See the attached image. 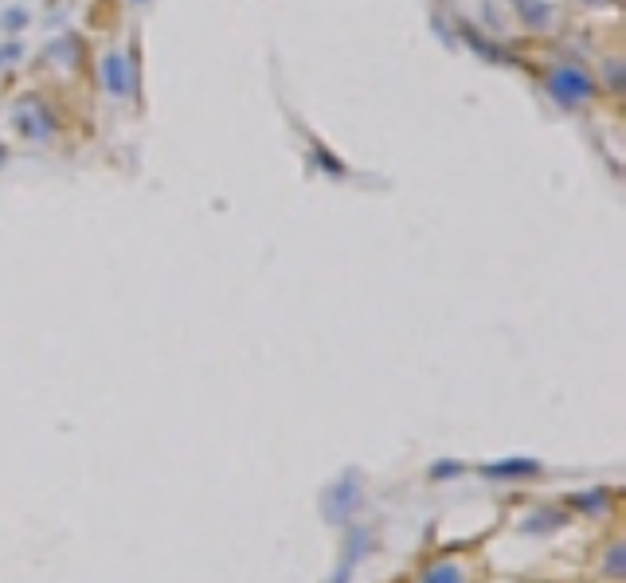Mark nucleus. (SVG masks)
I'll return each instance as SVG.
<instances>
[{
  "label": "nucleus",
  "mask_w": 626,
  "mask_h": 583,
  "mask_svg": "<svg viewBox=\"0 0 626 583\" xmlns=\"http://www.w3.org/2000/svg\"><path fill=\"white\" fill-rule=\"evenodd\" d=\"M544 94L552 98V106H560L564 114H576L583 106H591L599 94H603V83L599 75L576 59V55H564L556 59L548 71H544Z\"/></svg>",
  "instance_id": "1"
},
{
  "label": "nucleus",
  "mask_w": 626,
  "mask_h": 583,
  "mask_svg": "<svg viewBox=\"0 0 626 583\" xmlns=\"http://www.w3.org/2000/svg\"><path fill=\"white\" fill-rule=\"evenodd\" d=\"M8 122H12V130L24 137V141H32V145H47V141H55L59 137V114H55V106L47 102L44 94H20L16 102H12V114H8Z\"/></svg>",
  "instance_id": "2"
},
{
  "label": "nucleus",
  "mask_w": 626,
  "mask_h": 583,
  "mask_svg": "<svg viewBox=\"0 0 626 583\" xmlns=\"http://www.w3.org/2000/svg\"><path fill=\"white\" fill-rule=\"evenodd\" d=\"M98 79L114 102H141V55L137 44L130 51H106L98 59Z\"/></svg>",
  "instance_id": "3"
},
{
  "label": "nucleus",
  "mask_w": 626,
  "mask_h": 583,
  "mask_svg": "<svg viewBox=\"0 0 626 583\" xmlns=\"http://www.w3.org/2000/svg\"><path fill=\"white\" fill-rule=\"evenodd\" d=\"M360 501H364V474L357 466H349L321 490V521L333 529H345L357 517Z\"/></svg>",
  "instance_id": "4"
},
{
  "label": "nucleus",
  "mask_w": 626,
  "mask_h": 583,
  "mask_svg": "<svg viewBox=\"0 0 626 583\" xmlns=\"http://www.w3.org/2000/svg\"><path fill=\"white\" fill-rule=\"evenodd\" d=\"M454 44L470 47L482 63H493V67H501V63H517L505 47H501V40L497 36H490L486 28H478L474 20H454Z\"/></svg>",
  "instance_id": "5"
},
{
  "label": "nucleus",
  "mask_w": 626,
  "mask_h": 583,
  "mask_svg": "<svg viewBox=\"0 0 626 583\" xmlns=\"http://www.w3.org/2000/svg\"><path fill=\"white\" fill-rule=\"evenodd\" d=\"M372 548H376L372 529H349V533H345V544H341V556H337V572H333V580L329 583L353 580V572L360 568V560H364Z\"/></svg>",
  "instance_id": "6"
},
{
  "label": "nucleus",
  "mask_w": 626,
  "mask_h": 583,
  "mask_svg": "<svg viewBox=\"0 0 626 583\" xmlns=\"http://www.w3.org/2000/svg\"><path fill=\"white\" fill-rule=\"evenodd\" d=\"M537 458H497V462H486L478 474L490 478V482H529V478H540Z\"/></svg>",
  "instance_id": "7"
},
{
  "label": "nucleus",
  "mask_w": 626,
  "mask_h": 583,
  "mask_svg": "<svg viewBox=\"0 0 626 583\" xmlns=\"http://www.w3.org/2000/svg\"><path fill=\"white\" fill-rule=\"evenodd\" d=\"M509 8H513L517 24H521L525 32H548V28L556 24L552 0H509Z\"/></svg>",
  "instance_id": "8"
},
{
  "label": "nucleus",
  "mask_w": 626,
  "mask_h": 583,
  "mask_svg": "<svg viewBox=\"0 0 626 583\" xmlns=\"http://www.w3.org/2000/svg\"><path fill=\"white\" fill-rule=\"evenodd\" d=\"M310 165L317 173H325L329 180H349V165L325 141H317V137H310Z\"/></svg>",
  "instance_id": "9"
},
{
  "label": "nucleus",
  "mask_w": 626,
  "mask_h": 583,
  "mask_svg": "<svg viewBox=\"0 0 626 583\" xmlns=\"http://www.w3.org/2000/svg\"><path fill=\"white\" fill-rule=\"evenodd\" d=\"M51 63H67V67H75L79 59H83V40H79V32H59L44 51Z\"/></svg>",
  "instance_id": "10"
},
{
  "label": "nucleus",
  "mask_w": 626,
  "mask_h": 583,
  "mask_svg": "<svg viewBox=\"0 0 626 583\" xmlns=\"http://www.w3.org/2000/svg\"><path fill=\"white\" fill-rule=\"evenodd\" d=\"M28 24H32V12H28L24 4L12 0V4L0 8V36H4V40H16L20 32H28Z\"/></svg>",
  "instance_id": "11"
},
{
  "label": "nucleus",
  "mask_w": 626,
  "mask_h": 583,
  "mask_svg": "<svg viewBox=\"0 0 626 583\" xmlns=\"http://www.w3.org/2000/svg\"><path fill=\"white\" fill-rule=\"evenodd\" d=\"M560 521H564V509L544 505V509H537V513L521 525V533H525V537H548V533H556V529H560Z\"/></svg>",
  "instance_id": "12"
},
{
  "label": "nucleus",
  "mask_w": 626,
  "mask_h": 583,
  "mask_svg": "<svg viewBox=\"0 0 626 583\" xmlns=\"http://www.w3.org/2000/svg\"><path fill=\"white\" fill-rule=\"evenodd\" d=\"M419 583H466V568H462L458 560H435V564L419 576Z\"/></svg>",
  "instance_id": "13"
},
{
  "label": "nucleus",
  "mask_w": 626,
  "mask_h": 583,
  "mask_svg": "<svg viewBox=\"0 0 626 583\" xmlns=\"http://www.w3.org/2000/svg\"><path fill=\"white\" fill-rule=\"evenodd\" d=\"M462 470H466V466H462L458 458H435V462L427 466V478H431V482H450V478H462Z\"/></svg>",
  "instance_id": "14"
},
{
  "label": "nucleus",
  "mask_w": 626,
  "mask_h": 583,
  "mask_svg": "<svg viewBox=\"0 0 626 583\" xmlns=\"http://www.w3.org/2000/svg\"><path fill=\"white\" fill-rule=\"evenodd\" d=\"M572 501H576V509H583V513H603L611 505V490H587V494H576Z\"/></svg>",
  "instance_id": "15"
},
{
  "label": "nucleus",
  "mask_w": 626,
  "mask_h": 583,
  "mask_svg": "<svg viewBox=\"0 0 626 583\" xmlns=\"http://www.w3.org/2000/svg\"><path fill=\"white\" fill-rule=\"evenodd\" d=\"M603 572H607L611 580H623L626 576V544H611V552H607V560H603Z\"/></svg>",
  "instance_id": "16"
},
{
  "label": "nucleus",
  "mask_w": 626,
  "mask_h": 583,
  "mask_svg": "<svg viewBox=\"0 0 626 583\" xmlns=\"http://www.w3.org/2000/svg\"><path fill=\"white\" fill-rule=\"evenodd\" d=\"M603 75H607V90L611 94H623V59H607Z\"/></svg>",
  "instance_id": "17"
},
{
  "label": "nucleus",
  "mask_w": 626,
  "mask_h": 583,
  "mask_svg": "<svg viewBox=\"0 0 626 583\" xmlns=\"http://www.w3.org/2000/svg\"><path fill=\"white\" fill-rule=\"evenodd\" d=\"M24 55H28V51H24V44H20V36H16V40H4V44H0V59H4V67H16V63L24 59Z\"/></svg>",
  "instance_id": "18"
},
{
  "label": "nucleus",
  "mask_w": 626,
  "mask_h": 583,
  "mask_svg": "<svg viewBox=\"0 0 626 583\" xmlns=\"http://www.w3.org/2000/svg\"><path fill=\"white\" fill-rule=\"evenodd\" d=\"M431 24H435V32L443 36V44H447V47H458V44H454V24H450V20H443V16H435Z\"/></svg>",
  "instance_id": "19"
},
{
  "label": "nucleus",
  "mask_w": 626,
  "mask_h": 583,
  "mask_svg": "<svg viewBox=\"0 0 626 583\" xmlns=\"http://www.w3.org/2000/svg\"><path fill=\"white\" fill-rule=\"evenodd\" d=\"M8 157H12V149H8V145H4V141H0V169H4V165H8Z\"/></svg>",
  "instance_id": "20"
},
{
  "label": "nucleus",
  "mask_w": 626,
  "mask_h": 583,
  "mask_svg": "<svg viewBox=\"0 0 626 583\" xmlns=\"http://www.w3.org/2000/svg\"><path fill=\"white\" fill-rule=\"evenodd\" d=\"M130 8H145V4H153V0H126Z\"/></svg>",
  "instance_id": "21"
},
{
  "label": "nucleus",
  "mask_w": 626,
  "mask_h": 583,
  "mask_svg": "<svg viewBox=\"0 0 626 583\" xmlns=\"http://www.w3.org/2000/svg\"><path fill=\"white\" fill-rule=\"evenodd\" d=\"M580 4H591V8H595V4H615V0H580Z\"/></svg>",
  "instance_id": "22"
},
{
  "label": "nucleus",
  "mask_w": 626,
  "mask_h": 583,
  "mask_svg": "<svg viewBox=\"0 0 626 583\" xmlns=\"http://www.w3.org/2000/svg\"><path fill=\"white\" fill-rule=\"evenodd\" d=\"M0 71H4V59H0Z\"/></svg>",
  "instance_id": "23"
}]
</instances>
